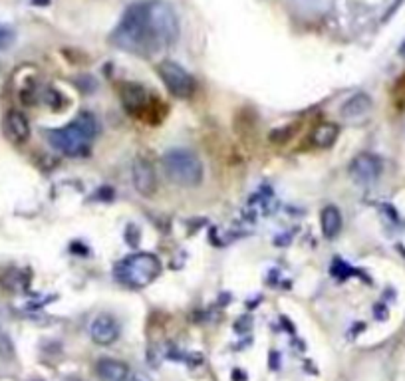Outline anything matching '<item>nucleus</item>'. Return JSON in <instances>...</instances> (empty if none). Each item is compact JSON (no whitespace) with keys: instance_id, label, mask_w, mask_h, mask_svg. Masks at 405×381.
Here are the masks:
<instances>
[{"instance_id":"nucleus-1","label":"nucleus","mask_w":405,"mask_h":381,"mask_svg":"<svg viewBox=\"0 0 405 381\" xmlns=\"http://www.w3.org/2000/svg\"><path fill=\"white\" fill-rule=\"evenodd\" d=\"M98 131H100L98 119L90 112H81L76 116V119L69 121L68 126L48 129L46 138L48 143L62 155L84 157L90 153V143L98 135Z\"/></svg>"},{"instance_id":"nucleus-2","label":"nucleus","mask_w":405,"mask_h":381,"mask_svg":"<svg viewBox=\"0 0 405 381\" xmlns=\"http://www.w3.org/2000/svg\"><path fill=\"white\" fill-rule=\"evenodd\" d=\"M112 42L117 48H121L126 52H133V54L145 56V54L155 52L153 42H151L150 28H147V20H145L143 2L131 4L128 11L124 12L121 20L112 34Z\"/></svg>"},{"instance_id":"nucleus-3","label":"nucleus","mask_w":405,"mask_h":381,"mask_svg":"<svg viewBox=\"0 0 405 381\" xmlns=\"http://www.w3.org/2000/svg\"><path fill=\"white\" fill-rule=\"evenodd\" d=\"M143 8L155 52L173 46L179 38V18L173 6L167 4L165 0H145Z\"/></svg>"},{"instance_id":"nucleus-4","label":"nucleus","mask_w":405,"mask_h":381,"mask_svg":"<svg viewBox=\"0 0 405 381\" xmlns=\"http://www.w3.org/2000/svg\"><path fill=\"white\" fill-rule=\"evenodd\" d=\"M161 272V262L155 254L135 253L129 254L128 258L119 260L116 266L117 282L129 288H145L150 286Z\"/></svg>"},{"instance_id":"nucleus-5","label":"nucleus","mask_w":405,"mask_h":381,"mask_svg":"<svg viewBox=\"0 0 405 381\" xmlns=\"http://www.w3.org/2000/svg\"><path fill=\"white\" fill-rule=\"evenodd\" d=\"M163 169L169 181L181 187H197L203 181V163L193 151L171 149L163 157Z\"/></svg>"},{"instance_id":"nucleus-6","label":"nucleus","mask_w":405,"mask_h":381,"mask_svg":"<svg viewBox=\"0 0 405 381\" xmlns=\"http://www.w3.org/2000/svg\"><path fill=\"white\" fill-rule=\"evenodd\" d=\"M157 74H159V78L165 83L167 92L175 95V98H179V100H187L195 92L193 76L183 66H179L177 62H171V60L161 62L157 66Z\"/></svg>"},{"instance_id":"nucleus-7","label":"nucleus","mask_w":405,"mask_h":381,"mask_svg":"<svg viewBox=\"0 0 405 381\" xmlns=\"http://www.w3.org/2000/svg\"><path fill=\"white\" fill-rule=\"evenodd\" d=\"M382 159L373 153H359L358 157H354V161L350 165V175L358 181V183H373L380 179L382 175Z\"/></svg>"},{"instance_id":"nucleus-8","label":"nucleus","mask_w":405,"mask_h":381,"mask_svg":"<svg viewBox=\"0 0 405 381\" xmlns=\"http://www.w3.org/2000/svg\"><path fill=\"white\" fill-rule=\"evenodd\" d=\"M131 179H133V187L141 196H151L157 189V175H155V167L150 159L145 157H135L133 167H131Z\"/></svg>"},{"instance_id":"nucleus-9","label":"nucleus","mask_w":405,"mask_h":381,"mask_svg":"<svg viewBox=\"0 0 405 381\" xmlns=\"http://www.w3.org/2000/svg\"><path fill=\"white\" fill-rule=\"evenodd\" d=\"M90 335L98 346H112L119 337V323L109 314H100L90 323Z\"/></svg>"},{"instance_id":"nucleus-10","label":"nucleus","mask_w":405,"mask_h":381,"mask_svg":"<svg viewBox=\"0 0 405 381\" xmlns=\"http://www.w3.org/2000/svg\"><path fill=\"white\" fill-rule=\"evenodd\" d=\"M119 98H121V104L128 109V114L131 116H143L145 109H147V104H150V98H147V92L138 86V83H124L119 88Z\"/></svg>"},{"instance_id":"nucleus-11","label":"nucleus","mask_w":405,"mask_h":381,"mask_svg":"<svg viewBox=\"0 0 405 381\" xmlns=\"http://www.w3.org/2000/svg\"><path fill=\"white\" fill-rule=\"evenodd\" d=\"M4 133L6 138L11 139L12 143L16 145H22L30 139V123H28V117L24 116L22 112L18 109H11L6 112L4 116Z\"/></svg>"},{"instance_id":"nucleus-12","label":"nucleus","mask_w":405,"mask_h":381,"mask_svg":"<svg viewBox=\"0 0 405 381\" xmlns=\"http://www.w3.org/2000/svg\"><path fill=\"white\" fill-rule=\"evenodd\" d=\"M95 373L102 381H129L131 371L129 368L114 358H102L95 363Z\"/></svg>"},{"instance_id":"nucleus-13","label":"nucleus","mask_w":405,"mask_h":381,"mask_svg":"<svg viewBox=\"0 0 405 381\" xmlns=\"http://www.w3.org/2000/svg\"><path fill=\"white\" fill-rule=\"evenodd\" d=\"M342 213L338 210L334 205H328L322 208L320 213V225H322V232L326 239H336L340 231H342Z\"/></svg>"},{"instance_id":"nucleus-14","label":"nucleus","mask_w":405,"mask_h":381,"mask_svg":"<svg viewBox=\"0 0 405 381\" xmlns=\"http://www.w3.org/2000/svg\"><path fill=\"white\" fill-rule=\"evenodd\" d=\"M371 98L368 93H356L342 105V116L346 119H358V117L366 116L371 109Z\"/></svg>"},{"instance_id":"nucleus-15","label":"nucleus","mask_w":405,"mask_h":381,"mask_svg":"<svg viewBox=\"0 0 405 381\" xmlns=\"http://www.w3.org/2000/svg\"><path fill=\"white\" fill-rule=\"evenodd\" d=\"M338 135H340V127L334 123H320L314 127L312 143L316 147H330L336 143Z\"/></svg>"},{"instance_id":"nucleus-16","label":"nucleus","mask_w":405,"mask_h":381,"mask_svg":"<svg viewBox=\"0 0 405 381\" xmlns=\"http://www.w3.org/2000/svg\"><path fill=\"white\" fill-rule=\"evenodd\" d=\"M14 30L8 28V26H4V24H0V52L2 50H8V48L14 44Z\"/></svg>"},{"instance_id":"nucleus-17","label":"nucleus","mask_w":405,"mask_h":381,"mask_svg":"<svg viewBox=\"0 0 405 381\" xmlns=\"http://www.w3.org/2000/svg\"><path fill=\"white\" fill-rule=\"evenodd\" d=\"M129 381H151L145 373H131L129 375Z\"/></svg>"},{"instance_id":"nucleus-18","label":"nucleus","mask_w":405,"mask_h":381,"mask_svg":"<svg viewBox=\"0 0 405 381\" xmlns=\"http://www.w3.org/2000/svg\"><path fill=\"white\" fill-rule=\"evenodd\" d=\"M399 56H401V58H405V42L401 44V48H399Z\"/></svg>"}]
</instances>
